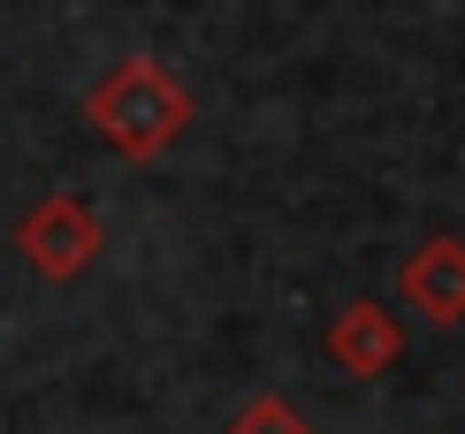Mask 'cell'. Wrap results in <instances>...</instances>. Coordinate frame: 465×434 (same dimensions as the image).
<instances>
[{"mask_svg":"<svg viewBox=\"0 0 465 434\" xmlns=\"http://www.w3.org/2000/svg\"><path fill=\"white\" fill-rule=\"evenodd\" d=\"M84 123L100 130L123 161H161V153L191 130V92L176 84V69H168V62H153V54H123V62L84 92Z\"/></svg>","mask_w":465,"mask_h":434,"instance_id":"6da1fadb","label":"cell"},{"mask_svg":"<svg viewBox=\"0 0 465 434\" xmlns=\"http://www.w3.org/2000/svg\"><path fill=\"white\" fill-rule=\"evenodd\" d=\"M100 244H107V229L76 191H46V199L15 222V252H24L31 274H46V282H76V274L100 260Z\"/></svg>","mask_w":465,"mask_h":434,"instance_id":"7a4b0ae2","label":"cell"},{"mask_svg":"<svg viewBox=\"0 0 465 434\" xmlns=\"http://www.w3.org/2000/svg\"><path fill=\"white\" fill-rule=\"evenodd\" d=\"M397 298L428 328H465V236H428L412 244V260L397 267Z\"/></svg>","mask_w":465,"mask_h":434,"instance_id":"3957f363","label":"cell"},{"mask_svg":"<svg viewBox=\"0 0 465 434\" xmlns=\"http://www.w3.org/2000/svg\"><path fill=\"white\" fill-rule=\"evenodd\" d=\"M328 366H343L351 381H381L397 359H404V328H397V312L381 305V298H351L328 321Z\"/></svg>","mask_w":465,"mask_h":434,"instance_id":"277c9868","label":"cell"},{"mask_svg":"<svg viewBox=\"0 0 465 434\" xmlns=\"http://www.w3.org/2000/svg\"><path fill=\"white\" fill-rule=\"evenodd\" d=\"M229 434H313V419H305L290 397H252V404H237Z\"/></svg>","mask_w":465,"mask_h":434,"instance_id":"5b68a950","label":"cell"}]
</instances>
